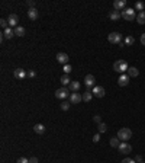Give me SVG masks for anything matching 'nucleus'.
<instances>
[{
  "label": "nucleus",
  "instance_id": "f257e3e1",
  "mask_svg": "<svg viewBox=\"0 0 145 163\" xmlns=\"http://www.w3.org/2000/svg\"><path fill=\"white\" fill-rule=\"evenodd\" d=\"M113 70L118 71V73H125V71L129 70V66H128V63L125 60H118L113 64Z\"/></svg>",
  "mask_w": 145,
  "mask_h": 163
},
{
  "label": "nucleus",
  "instance_id": "f03ea898",
  "mask_svg": "<svg viewBox=\"0 0 145 163\" xmlns=\"http://www.w3.org/2000/svg\"><path fill=\"white\" fill-rule=\"evenodd\" d=\"M121 13H122V17H123L125 20H129V22L135 20V17H137V13H135V10H134V9H131V7H128V9H123Z\"/></svg>",
  "mask_w": 145,
  "mask_h": 163
},
{
  "label": "nucleus",
  "instance_id": "7ed1b4c3",
  "mask_svg": "<svg viewBox=\"0 0 145 163\" xmlns=\"http://www.w3.org/2000/svg\"><path fill=\"white\" fill-rule=\"evenodd\" d=\"M131 137H132V131H131V128H121V130L118 131V139L122 140V141L131 140Z\"/></svg>",
  "mask_w": 145,
  "mask_h": 163
},
{
  "label": "nucleus",
  "instance_id": "20e7f679",
  "mask_svg": "<svg viewBox=\"0 0 145 163\" xmlns=\"http://www.w3.org/2000/svg\"><path fill=\"white\" fill-rule=\"evenodd\" d=\"M108 39H109L110 44H121L122 42V34H119V32H110L108 35Z\"/></svg>",
  "mask_w": 145,
  "mask_h": 163
},
{
  "label": "nucleus",
  "instance_id": "39448f33",
  "mask_svg": "<svg viewBox=\"0 0 145 163\" xmlns=\"http://www.w3.org/2000/svg\"><path fill=\"white\" fill-rule=\"evenodd\" d=\"M68 95H71L68 87H64L62 86V87H60V89L55 90V98H58V99H65Z\"/></svg>",
  "mask_w": 145,
  "mask_h": 163
},
{
  "label": "nucleus",
  "instance_id": "423d86ee",
  "mask_svg": "<svg viewBox=\"0 0 145 163\" xmlns=\"http://www.w3.org/2000/svg\"><path fill=\"white\" fill-rule=\"evenodd\" d=\"M118 150H119V153H122V155H129V153L132 152V146H131L129 143H126V141H122Z\"/></svg>",
  "mask_w": 145,
  "mask_h": 163
},
{
  "label": "nucleus",
  "instance_id": "0eeeda50",
  "mask_svg": "<svg viewBox=\"0 0 145 163\" xmlns=\"http://www.w3.org/2000/svg\"><path fill=\"white\" fill-rule=\"evenodd\" d=\"M81 101H83V95H80L78 92H73V93L70 95V104L77 105V104H80Z\"/></svg>",
  "mask_w": 145,
  "mask_h": 163
},
{
  "label": "nucleus",
  "instance_id": "6e6552de",
  "mask_svg": "<svg viewBox=\"0 0 145 163\" xmlns=\"http://www.w3.org/2000/svg\"><path fill=\"white\" fill-rule=\"evenodd\" d=\"M92 93H93V96H96V98H103V96L106 95V92H105V89H103L102 86H94L93 90H92Z\"/></svg>",
  "mask_w": 145,
  "mask_h": 163
},
{
  "label": "nucleus",
  "instance_id": "1a4fd4ad",
  "mask_svg": "<svg viewBox=\"0 0 145 163\" xmlns=\"http://www.w3.org/2000/svg\"><path fill=\"white\" fill-rule=\"evenodd\" d=\"M7 22H9V26H13V28H16V26H17V23H19V17H17V15H16V13H12V15H9V17H7Z\"/></svg>",
  "mask_w": 145,
  "mask_h": 163
},
{
  "label": "nucleus",
  "instance_id": "9d476101",
  "mask_svg": "<svg viewBox=\"0 0 145 163\" xmlns=\"http://www.w3.org/2000/svg\"><path fill=\"white\" fill-rule=\"evenodd\" d=\"M94 83H96V79H94V76L93 74H87L86 77H84V85L90 89V87H94Z\"/></svg>",
  "mask_w": 145,
  "mask_h": 163
},
{
  "label": "nucleus",
  "instance_id": "9b49d317",
  "mask_svg": "<svg viewBox=\"0 0 145 163\" xmlns=\"http://www.w3.org/2000/svg\"><path fill=\"white\" fill-rule=\"evenodd\" d=\"M13 76H15V79H17V80H22V79H25V77L28 76V73H26L23 69H16V70L13 71Z\"/></svg>",
  "mask_w": 145,
  "mask_h": 163
},
{
  "label": "nucleus",
  "instance_id": "f8f14e48",
  "mask_svg": "<svg viewBox=\"0 0 145 163\" xmlns=\"http://www.w3.org/2000/svg\"><path fill=\"white\" fill-rule=\"evenodd\" d=\"M57 61L60 63V64H68V55L65 54V52H58L57 54Z\"/></svg>",
  "mask_w": 145,
  "mask_h": 163
},
{
  "label": "nucleus",
  "instance_id": "ddd939ff",
  "mask_svg": "<svg viewBox=\"0 0 145 163\" xmlns=\"http://www.w3.org/2000/svg\"><path fill=\"white\" fill-rule=\"evenodd\" d=\"M129 79H131V77H129L128 74H122V76L119 77V80H118V85H119V86H128V85H129Z\"/></svg>",
  "mask_w": 145,
  "mask_h": 163
},
{
  "label": "nucleus",
  "instance_id": "4468645a",
  "mask_svg": "<svg viewBox=\"0 0 145 163\" xmlns=\"http://www.w3.org/2000/svg\"><path fill=\"white\" fill-rule=\"evenodd\" d=\"M3 35H4V38L10 39V38H13V36H15V29H12V28L9 26V28H6V29L3 31Z\"/></svg>",
  "mask_w": 145,
  "mask_h": 163
},
{
  "label": "nucleus",
  "instance_id": "2eb2a0df",
  "mask_svg": "<svg viewBox=\"0 0 145 163\" xmlns=\"http://www.w3.org/2000/svg\"><path fill=\"white\" fill-rule=\"evenodd\" d=\"M109 144H110V147H113V149H119V146H121V140H119L118 137H112V139L109 140Z\"/></svg>",
  "mask_w": 145,
  "mask_h": 163
},
{
  "label": "nucleus",
  "instance_id": "dca6fc26",
  "mask_svg": "<svg viewBox=\"0 0 145 163\" xmlns=\"http://www.w3.org/2000/svg\"><path fill=\"white\" fill-rule=\"evenodd\" d=\"M28 16H29V19L31 20H35V19H38V10L33 7V9H29L28 10Z\"/></svg>",
  "mask_w": 145,
  "mask_h": 163
},
{
  "label": "nucleus",
  "instance_id": "f3484780",
  "mask_svg": "<svg viewBox=\"0 0 145 163\" xmlns=\"http://www.w3.org/2000/svg\"><path fill=\"white\" fill-rule=\"evenodd\" d=\"M109 17H110L112 20H119V19L122 17V13H121V12H118V10H113V12H110V13H109Z\"/></svg>",
  "mask_w": 145,
  "mask_h": 163
},
{
  "label": "nucleus",
  "instance_id": "a211bd4d",
  "mask_svg": "<svg viewBox=\"0 0 145 163\" xmlns=\"http://www.w3.org/2000/svg\"><path fill=\"white\" fill-rule=\"evenodd\" d=\"M113 7L119 12V10H122L123 7H125V0H116L115 3H113Z\"/></svg>",
  "mask_w": 145,
  "mask_h": 163
},
{
  "label": "nucleus",
  "instance_id": "6ab92c4d",
  "mask_svg": "<svg viewBox=\"0 0 145 163\" xmlns=\"http://www.w3.org/2000/svg\"><path fill=\"white\" fill-rule=\"evenodd\" d=\"M126 73H128L129 77H137V76L139 74V70H138L137 67H129V70H128Z\"/></svg>",
  "mask_w": 145,
  "mask_h": 163
},
{
  "label": "nucleus",
  "instance_id": "aec40b11",
  "mask_svg": "<svg viewBox=\"0 0 145 163\" xmlns=\"http://www.w3.org/2000/svg\"><path fill=\"white\" fill-rule=\"evenodd\" d=\"M25 34H26V31H25L23 26H16V28H15V35H17V36H25Z\"/></svg>",
  "mask_w": 145,
  "mask_h": 163
},
{
  "label": "nucleus",
  "instance_id": "412c9836",
  "mask_svg": "<svg viewBox=\"0 0 145 163\" xmlns=\"http://www.w3.org/2000/svg\"><path fill=\"white\" fill-rule=\"evenodd\" d=\"M80 86H81V85H80L78 82H71V83H70V86H68V89H70L71 92H78Z\"/></svg>",
  "mask_w": 145,
  "mask_h": 163
},
{
  "label": "nucleus",
  "instance_id": "4be33fe9",
  "mask_svg": "<svg viewBox=\"0 0 145 163\" xmlns=\"http://www.w3.org/2000/svg\"><path fill=\"white\" fill-rule=\"evenodd\" d=\"M33 131L36 134H44L45 133V127L42 124H36V125H33Z\"/></svg>",
  "mask_w": 145,
  "mask_h": 163
},
{
  "label": "nucleus",
  "instance_id": "5701e85b",
  "mask_svg": "<svg viewBox=\"0 0 145 163\" xmlns=\"http://www.w3.org/2000/svg\"><path fill=\"white\" fill-rule=\"evenodd\" d=\"M137 22L139 25H145V12H139L137 15Z\"/></svg>",
  "mask_w": 145,
  "mask_h": 163
},
{
  "label": "nucleus",
  "instance_id": "b1692460",
  "mask_svg": "<svg viewBox=\"0 0 145 163\" xmlns=\"http://www.w3.org/2000/svg\"><path fill=\"white\" fill-rule=\"evenodd\" d=\"M73 80H70V77H68V74H64L62 77H61V83H62V86L64 87H67V85L70 86V83H71Z\"/></svg>",
  "mask_w": 145,
  "mask_h": 163
},
{
  "label": "nucleus",
  "instance_id": "393cba45",
  "mask_svg": "<svg viewBox=\"0 0 145 163\" xmlns=\"http://www.w3.org/2000/svg\"><path fill=\"white\" fill-rule=\"evenodd\" d=\"M92 98H93V93H92L90 90H87L86 93H83V101H84V102H90Z\"/></svg>",
  "mask_w": 145,
  "mask_h": 163
},
{
  "label": "nucleus",
  "instance_id": "a878e982",
  "mask_svg": "<svg viewBox=\"0 0 145 163\" xmlns=\"http://www.w3.org/2000/svg\"><path fill=\"white\" fill-rule=\"evenodd\" d=\"M97 128H99V133H100V134H103V133H106V131H108V125H106L105 122H100Z\"/></svg>",
  "mask_w": 145,
  "mask_h": 163
},
{
  "label": "nucleus",
  "instance_id": "bb28decb",
  "mask_svg": "<svg viewBox=\"0 0 145 163\" xmlns=\"http://www.w3.org/2000/svg\"><path fill=\"white\" fill-rule=\"evenodd\" d=\"M134 42H135L134 36H126V38H125V45L131 47V45H134Z\"/></svg>",
  "mask_w": 145,
  "mask_h": 163
},
{
  "label": "nucleus",
  "instance_id": "cd10ccee",
  "mask_svg": "<svg viewBox=\"0 0 145 163\" xmlns=\"http://www.w3.org/2000/svg\"><path fill=\"white\" fill-rule=\"evenodd\" d=\"M144 7H145V4L142 3V1H137V3H135V9H137V10L144 12Z\"/></svg>",
  "mask_w": 145,
  "mask_h": 163
},
{
  "label": "nucleus",
  "instance_id": "c85d7f7f",
  "mask_svg": "<svg viewBox=\"0 0 145 163\" xmlns=\"http://www.w3.org/2000/svg\"><path fill=\"white\" fill-rule=\"evenodd\" d=\"M60 108H61L62 111H68V109H70V104H68V102H61V104H60Z\"/></svg>",
  "mask_w": 145,
  "mask_h": 163
},
{
  "label": "nucleus",
  "instance_id": "c756f323",
  "mask_svg": "<svg viewBox=\"0 0 145 163\" xmlns=\"http://www.w3.org/2000/svg\"><path fill=\"white\" fill-rule=\"evenodd\" d=\"M0 26H1L3 29L9 28V22H7V19H0Z\"/></svg>",
  "mask_w": 145,
  "mask_h": 163
},
{
  "label": "nucleus",
  "instance_id": "7c9ffc66",
  "mask_svg": "<svg viewBox=\"0 0 145 163\" xmlns=\"http://www.w3.org/2000/svg\"><path fill=\"white\" fill-rule=\"evenodd\" d=\"M62 70H64V73H65V74H70V73H71V70H73V67H71L70 64H65V66L62 67Z\"/></svg>",
  "mask_w": 145,
  "mask_h": 163
},
{
  "label": "nucleus",
  "instance_id": "2f4dec72",
  "mask_svg": "<svg viewBox=\"0 0 145 163\" xmlns=\"http://www.w3.org/2000/svg\"><path fill=\"white\" fill-rule=\"evenodd\" d=\"M16 163H29V159H26V157H19Z\"/></svg>",
  "mask_w": 145,
  "mask_h": 163
},
{
  "label": "nucleus",
  "instance_id": "473e14b6",
  "mask_svg": "<svg viewBox=\"0 0 145 163\" xmlns=\"http://www.w3.org/2000/svg\"><path fill=\"white\" fill-rule=\"evenodd\" d=\"M26 4L29 6V9H33V7H35V1H33V0H28Z\"/></svg>",
  "mask_w": 145,
  "mask_h": 163
},
{
  "label": "nucleus",
  "instance_id": "72a5a7b5",
  "mask_svg": "<svg viewBox=\"0 0 145 163\" xmlns=\"http://www.w3.org/2000/svg\"><path fill=\"white\" fill-rule=\"evenodd\" d=\"M99 140H100V133H97V134L93 136V141L94 143H99Z\"/></svg>",
  "mask_w": 145,
  "mask_h": 163
},
{
  "label": "nucleus",
  "instance_id": "f704fd0d",
  "mask_svg": "<svg viewBox=\"0 0 145 163\" xmlns=\"http://www.w3.org/2000/svg\"><path fill=\"white\" fill-rule=\"evenodd\" d=\"M122 163H135V159H129V157H126V159H123Z\"/></svg>",
  "mask_w": 145,
  "mask_h": 163
},
{
  "label": "nucleus",
  "instance_id": "c9c22d12",
  "mask_svg": "<svg viewBox=\"0 0 145 163\" xmlns=\"http://www.w3.org/2000/svg\"><path fill=\"white\" fill-rule=\"evenodd\" d=\"M35 76H36V73H35L33 70H31V71H28V77H31V79H32V77H35Z\"/></svg>",
  "mask_w": 145,
  "mask_h": 163
},
{
  "label": "nucleus",
  "instance_id": "e433bc0d",
  "mask_svg": "<svg viewBox=\"0 0 145 163\" xmlns=\"http://www.w3.org/2000/svg\"><path fill=\"white\" fill-rule=\"evenodd\" d=\"M94 121H96L97 124H100V122H102V118H100V115H94Z\"/></svg>",
  "mask_w": 145,
  "mask_h": 163
},
{
  "label": "nucleus",
  "instance_id": "4c0bfd02",
  "mask_svg": "<svg viewBox=\"0 0 145 163\" xmlns=\"http://www.w3.org/2000/svg\"><path fill=\"white\" fill-rule=\"evenodd\" d=\"M29 163H38V157H35V156L31 157V159H29Z\"/></svg>",
  "mask_w": 145,
  "mask_h": 163
},
{
  "label": "nucleus",
  "instance_id": "58836bf2",
  "mask_svg": "<svg viewBox=\"0 0 145 163\" xmlns=\"http://www.w3.org/2000/svg\"><path fill=\"white\" fill-rule=\"evenodd\" d=\"M135 162L141 163V162H142V156H139V155H138V156H137V157H135Z\"/></svg>",
  "mask_w": 145,
  "mask_h": 163
},
{
  "label": "nucleus",
  "instance_id": "ea45409f",
  "mask_svg": "<svg viewBox=\"0 0 145 163\" xmlns=\"http://www.w3.org/2000/svg\"><path fill=\"white\" fill-rule=\"evenodd\" d=\"M141 44H142V45H145V34H142V35H141Z\"/></svg>",
  "mask_w": 145,
  "mask_h": 163
},
{
  "label": "nucleus",
  "instance_id": "a19ab883",
  "mask_svg": "<svg viewBox=\"0 0 145 163\" xmlns=\"http://www.w3.org/2000/svg\"><path fill=\"white\" fill-rule=\"evenodd\" d=\"M141 163H145V162H141Z\"/></svg>",
  "mask_w": 145,
  "mask_h": 163
}]
</instances>
